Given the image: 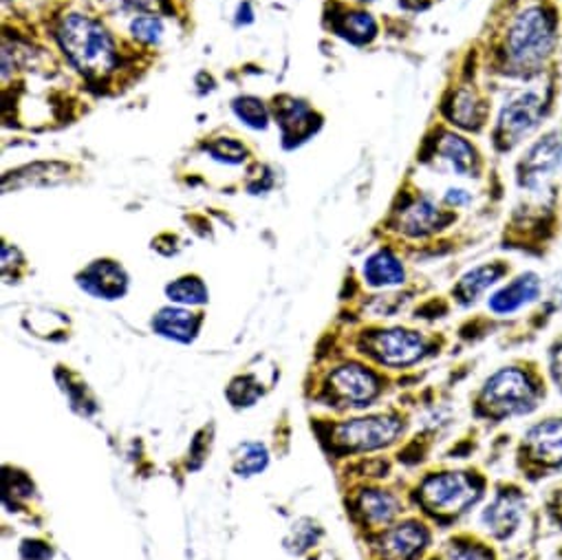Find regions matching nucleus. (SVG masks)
<instances>
[{"label":"nucleus","mask_w":562,"mask_h":560,"mask_svg":"<svg viewBox=\"0 0 562 560\" xmlns=\"http://www.w3.org/2000/svg\"><path fill=\"white\" fill-rule=\"evenodd\" d=\"M560 0H525L512 10L496 41V69L512 80L542 82L560 69Z\"/></svg>","instance_id":"1"},{"label":"nucleus","mask_w":562,"mask_h":560,"mask_svg":"<svg viewBox=\"0 0 562 560\" xmlns=\"http://www.w3.org/2000/svg\"><path fill=\"white\" fill-rule=\"evenodd\" d=\"M551 397L542 362L518 356L490 371L470 397L472 419L485 430L531 419Z\"/></svg>","instance_id":"2"},{"label":"nucleus","mask_w":562,"mask_h":560,"mask_svg":"<svg viewBox=\"0 0 562 560\" xmlns=\"http://www.w3.org/2000/svg\"><path fill=\"white\" fill-rule=\"evenodd\" d=\"M492 490L490 477L479 466L430 468L406 492L408 507L435 529H452L479 512Z\"/></svg>","instance_id":"3"},{"label":"nucleus","mask_w":562,"mask_h":560,"mask_svg":"<svg viewBox=\"0 0 562 560\" xmlns=\"http://www.w3.org/2000/svg\"><path fill=\"white\" fill-rule=\"evenodd\" d=\"M476 529L503 551L520 540H527L536 549L544 520L540 505H533L531 485L518 477H509L492 483L487 499L476 512Z\"/></svg>","instance_id":"4"},{"label":"nucleus","mask_w":562,"mask_h":560,"mask_svg":"<svg viewBox=\"0 0 562 560\" xmlns=\"http://www.w3.org/2000/svg\"><path fill=\"white\" fill-rule=\"evenodd\" d=\"M562 234V197L555 183L522 192V201L514 208L505 223L503 249L518 251L527 258L544 260Z\"/></svg>","instance_id":"5"},{"label":"nucleus","mask_w":562,"mask_h":560,"mask_svg":"<svg viewBox=\"0 0 562 560\" xmlns=\"http://www.w3.org/2000/svg\"><path fill=\"white\" fill-rule=\"evenodd\" d=\"M560 71L547 76L540 87H527L512 96L496 115L492 126V146L498 155H507L527 146L553 115L560 93Z\"/></svg>","instance_id":"6"},{"label":"nucleus","mask_w":562,"mask_h":560,"mask_svg":"<svg viewBox=\"0 0 562 560\" xmlns=\"http://www.w3.org/2000/svg\"><path fill=\"white\" fill-rule=\"evenodd\" d=\"M514 477L536 488L562 477V408L536 415L512 450Z\"/></svg>","instance_id":"7"},{"label":"nucleus","mask_w":562,"mask_h":560,"mask_svg":"<svg viewBox=\"0 0 562 560\" xmlns=\"http://www.w3.org/2000/svg\"><path fill=\"white\" fill-rule=\"evenodd\" d=\"M58 41L74 67L89 78H104L117 65L113 36L91 16H67L58 30Z\"/></svg>","instance_id":"8"},{"label":"nucleus","mask_w":562,"mask_h":560,"mask_svg":"<svg viewBox=\"0 0 562 560\" xmlns=\"http://www.w3.org/2000/svg\"><path fill=\"white\" fill-rule=\"evenodd\" d=\"M448 340L411 327H386L367 336V354L389 371H413L419 365L439 358Z\"/></svg>","instance_id":"9"},{"label":"nucleus","mask_w":562,"mask_h":560,"mask_svg":"<svg viewBox=\"0 0 562 560\" xmlns=\"http://www.w3.org/2000/svg\"><path fill=\"white\" fill-rule=\"evenodd\" d=\"M562 170V117L553 126L540 131L516 161V186L520 192H536L555 183Z\"/></svg>","instance_id":"10"},{"label":"nucleus","mask_w":562,"mask_h":560,"mask_svg":"<svg viewBox=\"0 0 562 560\" xmlns=\"http://www.w3.org/2000/svg\"><path fill=\"white\" fill-rule=\"evenodd\" d=\"M411 428V419L402 411H382L336 426V441L349 450L375 452L400 444Z\"/></svg>","instance_id":"11"},{"label":"nucleus","mask_w":562,"mask_h":560,"mask_svg":"<svg viewBox=\"0 0 562 560\" xmlns=\"http://www.w3.org/2000/svg\"><path fill=\"white\" fill-rule=\"evenodd\" d=\"M432 549L435 527L419 514H404L375 538L380 560H426Z\"/></svg>","instance_id":"12"},{"label":"nucleus","mask_w":562,"mask_h":560,"mask_svg":"<svg viewBox=\"0 0 562 560\" xmlns=\"http://www.w3.org/2000/svg\"><path fill=\"white\" fill-rule=\"evenodd\" d=\"M544 276L536 269L514 271L485 299V310L492 318L514 323L525 316L542 296Z\"/></svg>","instance_id":"13"},{"label":"nucleus","mask_w":562,"mask_h":560,"mask_svg":"<svg viewBox=\"0 0 562 560\" xmlns=\"http://www.w3.org/2000/svg\"><path fill=\"white\" fill-rule=\"evenodd\" d=\"M562 314V269L544 276V290L540 301L518 321L512 323L509 347H525L544 334L551 323Z\"/></svg>","instance_id":"14"},{"label":"nucleus","mask_w":562,"mask_h":560,"mask_svg":"<svg viewBox=\"0 0 562 560\" xmlns=\"http://www.w3.org/2000/svg\"><path fill=\"white\" fill-rule=\"evenodd\" d=\"M327 384L331 400L356 408L373 404L384 393V380L380 378V373L358 362L336 367L329 373Z\"/></svg>","instance_id":"15"},{"label":"nucleus","mask_w":562,"mask_h":560,"mask_svg":"<svg viewBox=\"0 0 562 560\" xmlns=\"http://www.w3.org/2000/svg\"><path fill=\"white\" fill-rule=\"evenodd\" d=\"M512 273H514V265L505 258H492V260L479 262L459 276V280L450 290V301L461 310H470L481 301H485Z\"/></svg>","instance_id":"16"},{"label":"nucleus","mask_w":562,"mask_h":560,"mask_svg":"<svg viewBox=\"0 0 562 560\" xmlns=\"http://www.w3.org/2000/svg\"><path fill=\"white\" fill-rule=\"evenodd\" d=\"M454 221H457L454 210H450L443 203H437V199L430 194H422L408 201L400 210L397 229L408 238L424 240L448 229Z\"/></svg>","instance_id":"17"},{"label":"nucleus","mask_w":562,"mask_h":560,"mask_svg":"<svg viewBox=\"0 0 562 560\" xmlns=\"http://www.w3.org/2000/svg\"><path fill=\"white\" fill-rule=\"evenodd\" d=\"M426 560H505V556L479 529H457L435 545Z\"/></svg>","instance_id":"18"},{"label":"nucleus","mask_w":562,"mask_h":560,"mask_svg":"<svg viewBox=\"0 0 562 560\" xmlns=\"http://www.w3.org/2000/svg\"><path fill=\"white\" fill-rule=\"evenodd\" d=\"M435 161L443 164L461 179H476L483 170V159L476 146L454 131H443L441 139L435 142Z\"/></svg>","instance_id":"19"},{"label":"nucleus","mask_w":562,"mask_h":560,"mask_svg":"<svg viewBox=\"0 0 562 560\" xmlns=\"http://www.w3.org/2000/svg\"><path fill=\"white\" fill-rule=\"evenodd\" d=\"M408 509L406 494L402 496L389 488H367L358 496V512L367 520L369 529H386L395 520H400Z\"/></svg>","instance_id":"20"},{"label":"nucleus","mask_w":562,"mask_h":560,"mask_svg":"<svg viewBox=\"0 0 562 560\" xmlns=\"http://www.w3.org/2000/svg\"><path fill=\"white\" fill-rule=\"evenodd\" d=\"M78 285L95 299L115 301L126 294L128 276L115 260H95L78 276Z\"/></svg>","instance_id":"21"},{"label":"nucleus","mask_w":562,"mask_h":560,"mask_svg":"<svg viewBox=\"0 0 562 560\" xmlns=\"http://www.w3.org/2000/svg\"><path fill=\"white\" fill-rule=\"evenodd\" d=\"M443 115L450 124L479 133L490 117V102L472 87H461L450 93L448 102L443 104Z\"/></svg>","instance_id":"22"},{"label":"nucleus","mask_w":562,"mask_h":560,"mask_svg":"<svg viewBox=\"0 0 562 560\" xmlns=\"http://www.w3.org/2000/svg\"><path fill=\"white\" fill-rule=\"evenodd\" d=\"M362 276L367 280V285L375 290L402 288L406 283V265L393 249L382 247L364 260Z\"/></svg>","instance_id":"23"},{"label":"nucleus","mask_w":562,"mask_h":560,"mask_svg":"<svg viewBox=\"0 0 562 560\" xmlns=\"http://www.w3.org/2000/svg\"><path fill=\"white\" fill-rule=\"evenodd\" d=\"M199 325H201V318L196 314H190L179 307H166L157 312V316L153 318V332L157 336L175 343H183V345L194 340V336L199 334Z\"/></svg>","instance_id":"24"},{"label":"nucleus","mask_w":562,"mask_h":560,"mask_svg":"<svg viewBox=\"0 0 562 560\" xmlns=\"http://www.w3.org/2000/svg\"><path fill=\"white\" fill-rule=\"evenodd\" d=\"M278 111H280L278 122H280V128H283L285 139L303 142L314 131V124H312L314 113L305 102L290 100V104H280Z\"/></svg>","instance_id":"25"},{"label":"nucleus","mask_w":562,"mask_h":560,"mask_svg":"<svg viewBox=\"0 0 562 560\" xmlns=\"http://www.w3.org/2000/svg\"><path fill=\"white\" fill-rule=\"evenodd\" d=\"M336 32L356 45H364L378 36V23L369 12H349L340 19Z\"/></svg>","instance_id":"26"},{"label":"nucleus","mask_w":562,"mask_h":560,"mask_svg":"<svg viewBox=\"0 0 562 560\" xmlns=\"http://www.w3.org/2000/svg\"><path fill=\"white\" fill-rule=\"evenodd\" d=\"M166 294L172 303L179 305H203L207 303V288L199 276H183L166 288Z\"/></svg>","instance_id":"27"},{"label":"nucleus","mask_w":562,"mask_h":560,"mask_svg":"<svg viewBox=\"0 0 562 560\" xmlns=\"http://www.w3.org/2000/svg\"><path fill=\"white\" fill-rule=\"evenodd\" d=\"M542 369L551 387V393L562 400V332L547 343L544 356H542Z\"/></svg>","instance_id":"28"},{"label":"nucleus","mask_w":562,"mask_h":560,"mask_svg":"<svg viewBox=\"0 0 562 560\" xmlns=\"http://www.w3.org/2000/svg\"><path fill=\"white\" fill-rule=\"evenodd\" d=\"M540 514H542L544 527L562 536V481H555L542 492Z\"/></svg>","instance_id":"29"},{"label":"nucleus","mask_w":562,"mask_h":560,"mask_svg":"<svg viewBox=\"0 0 562 560\" xmlns=\"http://www.w3.org/2000/svg\"><path fill=\"white\" fill-rule=\"evenodd\" d=\"M267 448L262 444H243L236 455L238 477H254L267 468Z\"/></svg>","instance_id":"30"},{"label":"nucleus","mask_w":562,"mask_h":560,"mask_svg":"<svg viewBox=\"0 0 562 560\" xmlns=\"http://www.w3.org/2000/svg\"><path fill=\"white\" fill-rule=\"evenodd\" d=\"M234 113L238 115V120H240L245 126H249V128H254V131H265V128H267V122H269L267 109H265V104H262L260 100H256V98H249V96L238 98V100L234 102Z\"/></svg>","instance_id":"31"},{"label":"nucleus","mask_w":562,"mask_h":560,"mask_svg":"<svg viewBox=\"0 0 562 560\" xmlns=\"http://www.w3.org/2000/svg\"><path fill=\"white\" fill-rule=\"evenodd\" d=\"M164 32V21L159 16H137L131 23V34L144 45H159Z\"/></svg>","instance_id":"32"},{"label":"nucleus","mask_w":562,"mask_h":560,"mask_svg":"<svg viewBox=\"0 0 562 560\" xmlns=\"http://www.w3.org/2000/svg\"><path fill=\"white\" fill-rule=\"evenodd\" d=\"M207 153L216 159V161H223V164H240L245 161V146L232 137H221L216 139L214 144L207 146Z\"/></svg>","instance_id":"33"},{"label":"nucleus","mask_w":562,"mask_h":560,"mask_svg":"<svg viewBox=\"0 0 562 560\" xmlns=\"http://www.w3.org/2000/svg\"><path fill=\"white\" fill-rule=\"evenodd\" d=\"M441 203L448 205L450 210H461L468 208L472 203V192L463 190V188H448L441 197Z\"/></svg>","instance_id":"34"},{"label":"nucleus","mask_w":562,"mask_h":560,"mask_svg":"<svg viewBox=\"0 0 562 560\" xmlns=\"http://www.w3.org/2000/svg\"><path fill=\"white\" fill-rule=\"evenodd\" d=\"M115 3L124 10V12H159L161 10V0H115Z\"/></svg>","instance_id":"35"},{"label":"nucleus","mask_w":562,"mask_h":560,"mask_svg":"<svg viewBox=\"0 0 562 560\" xmlns=\"http://www.w3.org/2000/svg\"><path fill=\"white\" fill-rule=\"evenodd\" d=\"M238 16H240L238 21H243V10H238ZM245 21L251 23V12H249V5H247V3H245Z\"/></svg>","instance_id":"36"},{"label":"nucleus","mask_w":562,"mask_h":560,"mask_svg":"<svg viewBox=\"0 0 562 560\" xmlns=\"http://www.w3.org/2000/svg\"><path fill=\"white\" fill-rule=\"evenodd\" d=\"M527 560H542V558H540V553H538V551H536V553H533V556H529V558H527Z\"/></svg>","instance_id":"37"},{"label":"nucleus","mask_w":562,"mask_h":560,"mask_svg":"<svg viewBox=\"0 0 562 560\" xmlns=\"http://www.w3.org/2000/svg\"><path fill=\"white\" fill-rule=\"evenodd\" d=\"M362 3H375V0H362Z\"/></svg>","instance_id":"38"},{"label":"nucleus","mask_w":562,"mask_h":560,"mask_svg":"<svg viewBox=\"0 0 562 560\" xmlns=\"http://www.w3.org/2000/svg\"><path fill=\"white\" fill-rule=\"evenodd\" d=\"M560 3H562V0H560Z\"/></svg>","instance_id":"39"}]
</instances>
